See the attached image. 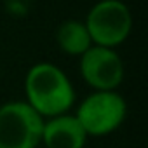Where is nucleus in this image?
<instances>
[{
    "label": "nucleus",
    "mask_w": 148,
    "mask_h": 148,
    "mask_svg": "<svg viewBox=\"0 0 148 148\" xmlns=\"http://www.w3.org/2000/svg\"><path fill=\"white\" fill-rule=\"evenodd\" d=\"M25 91L28 98L26 103L42 119L66 113L75 101L71 82L63 70L51 63H38L30 68L25 80Z\"/></svg>",
    "instance_id": "f257e3e1"
},
{
    "label": "nucleus",
    "mask_w": 148,
    "mask_h": 148,
    "mask_svg": "<svg viewBox=\"0 0 148 148\" xmlns=\"http://www.w3.org/2000/svg\"><path fill=\"white\" fill-rule=\"evenodd\" d=\"M44 119L26 103L0 106V148H37L42 143Z\"/></svg>",
    "instance_id": "f03ea898"
},
{
    "label": "nucleus",
    "mask_w": 148,
    "mask_h": 148,
    "mask_svg": "<svg viewBox=\"0 0 148 148\" xmlns=\"http://www.w3.org/2000/svg\"><path fill=\"white\" fill-rule=\"evenodd\" d=\"M127 106L115 91H96L87 96L77 112V119L87 136H105L113 132L125 119Z\"/></svg>",
    "instance_id": "7ed1b4c3"
},
{
    "label": "nucleus",
    "mask_w": 148,
    "mask_h": 148,
    "mask_svg": "<svg viewBox=\"0 0 148 148\" xmlns=\"http://www.w3.org/2000/svg\"><path fill=\"white\" fill-rule=\"evenodd\" d=\"M84 25L92 42L112 49L129 37L132 18L127 5L120 0H103L91 9Z\"/></svg>",
    "instance_id": "20e7f679"
},
{
    "label": "nucleus",
    "mask_w": 148,
    "mask_h": 148,
    "mask_svg": "<svg viewBox=\"0 0 148 148\" xmlns=\"http://www.w3.org/2000/svg\"><path fill=\"white\" fill-rule=\"evenodd\" d=\"M80 73L96 91H115L124 79V64L115 51L94 45L82 54Z\"/></svg>",
    "instance_id": "39448f33"
},
{
    "label": "nucleus",
    "mask_w": 148,
    "mask_h": 148,
    "mask_svg": "<svg viewBox=\"0 0 148 148\" xmlns=\"http://www.w3.org/2000/svg\"><path fill=\"white\" fill-rule=\"evenodd\" d=\"M87 132L75 115H58L44 122L42 143L45 148H84Z\"/></svg>",
    "instance_id": "423d86ee"
},
{
    "label": "nucleus",
    "mask_w": 148,
    "mask_h": 148,
    "mask_svg": "<svg viewBox=\"0 0 148 148\" xmlns=\"http://www.w3.org/2000/svg\"><path fill=\"white\" fill-rule=\"evenodd\" d=\"M58 44L63 52L71 56H82L92 47V40L84 23L79 21H64L56 33Z\"/></svg>",
    "instance_id": "0eeeda50"
}]
</instances>
